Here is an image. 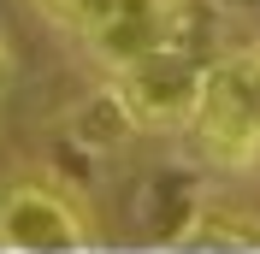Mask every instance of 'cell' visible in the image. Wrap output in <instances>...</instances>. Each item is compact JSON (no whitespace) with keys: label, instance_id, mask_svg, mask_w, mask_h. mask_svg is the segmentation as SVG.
Returning <instances> with one entry per match:
<instances>
[{"label":"cell","instance_id":"ba28073f","mask_svg":"<svg viewBox=\"0 0 260 254\" xmlns=\"http://www.w3.org/2000/svg\"><path fill=\"white\" fill-rule=\"evenodd\" d=\"M201 6H213V12H231V18H254L260 0H201Z\"/></svg>","mask_w":260,"mask_h":254},{"label":"cell","instance_id":"6da1fadb","mask_svg":"<svg viewBox=\"0 0 260 254\" xmlns=\"http://www.w3.org/2000/svg\"><path fill=\"white\" fill-rule=\"evenodd\" d=\"M183 130L201 142V160L219 172L260 166V48L207 59L201 101H195Z\"/></svg>","mask_w":260,"mask_h":254},{"label":"cell","instance_id":"3957f363","mask_svg":"<svg viewBox=\"0 0 260 254\" xmlns=\"http://www.w3.org/2000/svg\"><path fill=\"white\" fill-rule=\"evenodd\" d=\"M183 18H189L183 0H95V6L83 12L77 36L89 42V53H95L101 65L118 71V65L142 59L148 48L172 42V36L183 30Z\"/></svg>","mask_w":260,"mask_h":254},{"label":"cell","instance_id":"52a82bcc","mask_svg":"<svg viewBox=\"0 0 260 254\" xmlns=\"http://www.w3.org/2000/svg\"><path fill=\"white\" fill-rule=\"evenodd\" d=\"M36 6H42L53 24H71V30H77V24H83V12H89L95 0H36Z\"/></svg>","mask_w":260,"mask_h":254},{"label":"cell","instance_id":"8992f818","mask_svg":"<svg viewBox=\"0 0 260 254\" xmlns=\"http://www.w3.org/2000/svg\"><path fill=\"white\" fill-rule=\"evenodd\" d=\"M136 112L124 107V95H118L113 83H101V89H89V95L77 101V107L65 112V136L83 148V154H118V148H130V136H136Z\"/></svg>","mask_w":260,"mask_h":254},{"label":"cell","instance_id":"9c48e42d","mask_svg":"<svg viewBox=\"0 0 260 254\" xmlns=\"http://www.w3.org/2000/svg\"><path fill=\"white\" fill-rule=\"evenodd\" d=\"M0 71H6V42H0Z\"/></svg>","mask_w":260,"mask_h":254},{"label":"cell","instance_id":"5b68a950","mask_svg":"<svg viewBox=\"0 0 260 254\" xmlns=\"http://www.w3.org/2000/svg\"><path fill=\"white\" fill-rule=\"evenodd\" d=\"M201 207H207V177L195 166H154L136 183L130 213H136V231H142L148 248H183V237L201 219Z\"/></svg>","mask_w":260,"mask_h":254},{"label":"cell","instance_id":"277c9868","mask_svg":"<svg viewBox=\"0 0 260 254\" xmlns=\"http://www.w3.org/2000/svg\"><path fill=\"white\" fill-rule=\"evenodd\" d=\"M0 248L6 254H83L89 248V225L59 189L18 183L0 201Z\"/></svg>","mask_w":260,"mask_h":254},{"label":"cell","instance_id":"7a4b0ae2","mask_svg":"<svg viewBox=\"0 0 260 254\" xmlns=\"http://www.w3.org/2000/svg\"><path fill=\"white\" fill-rule=\"evenodd\" d=\"M201 77H207V59L189 36H172L160 48H148L142 59L118 65L113 89L124 95V107L136 112L142 130H178L189 124L195 101H201Z\"/></svg>","mask_w":260,"mask_h":254}]
</instances>
